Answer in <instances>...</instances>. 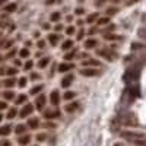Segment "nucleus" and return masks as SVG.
Returning a JSON list of instances; mask_svg holds the SVG:
<instances>
[{
	"mask_svg": "<svg viewBox=\"0 0 146 146\" xmlns=\"http://www.w3.org/2000/svg\"><path fill=\"white\" fill-rule=\"evenodd\" d=\"M104 2H105V0H96V2H95V6H102Z\"/></svg>",
	"mask_w": 146,
	"mask_h": 146,
	"instance_id": "nucleus-45",
	"label": "nucleus"
},
{
	"mask_svg": "<svg viewBox=\"0 0 146 146\" xmlns=\"http://www.w3.org/2000/svg\"><path fill=\"white\" fill-rule=\"evenodd\" d=\"M73 32H75V28H73V27H69V28L66 29V34H67V35H72Z\"/></svg>",
	"mask_w": 146,
	"mask_h": 146,
	"instance_id": "nucleus-41",
	"label": "nucleus"
},
{
	"mask_svg": "<svg viewBox=\"0 0 146 146\" xmlns=\"http://www.w3.org/2000/svg\"><path fill=\"white\" fill-rule=\"evenodd\" d=\"M72 69H75V64H72V63H62V64L58 66V72H62V73L69 72Z\"/></svg>",
	"mask_w": 146,
	"mask_h": 146,
	"instance_id": "nucleus-7",
	"label": "nucleus"
},
{
	"mask_svg": "<svg viewBox=\"0 0 146 146\" xmlns=\"http://www.w3.org/2000/svg\"><path fill=\"white\" fill-rule=\"evenodd\" d=\"M18 85H19V88H23V86H25V85H27V79H25V78H21V79H19V83H18Z\"/></svg>",
	"mask_w": 146,
	"mask_h": 146,
	"instance_id": "nucleus-38",
	"label": "nucleus"
},
{
	"mask_svg": "<svg viewBox=\"0 0 146 146\" xmlns=\"http://www.w3.org/2000/svg\"><path fill=\"white\" fill-rule=\"evenodd\" d=\"M72 82H73V76L72 75H67V76H64L62 79V86L63 88H69L70 85H72Z\"/></svg>",
	"mask_w": 146,
	"mask_h": 146,
	"instance_id": "nucleus-11",
	"label": "nucleus"
},
{
	"mask_svg": "<svg viewBox=\"0 0 146 146\" xmlns=\"http://www.w3.org/2000/svg\"><path fill=\"white\" fill-rule=\"evenodd\" d=\"M34 111V105L32 104H27V105H23V108L21 110V113H19V117L21 118H27L28 115H31Z\"/></svg>",
	"mask_w": 146,
	"mask_h": 146,
	"instance_id": "nucleus-4",
	"label": "nucleus"
},
{
	"mask_svg": "<svg viewBox=\"0 0 146 146\" xmlns=\"http://www.w3.org/2000/svg\"><path fill=\"white\" fill-rule=\"evenodd\" d=\"M120 120L118 118H114L113 121H111V124H110V127H111V131H117L118 129H120Z\"/></svg>",
	"mask_w": 146,
	"mask_h": 146,
	"instance_id": "nucleus-16",
	"label": "nucleus"
},
{
	"mask_svg": "<svg viewBox=\"0 0 146 146\" xmlns=\"http://www.w3.org/2000/svg\"><path fill=\"white\" fill-rule=\"evenodd\" d=\"M120 136L124 137V139H127L129 142H136V143H139L140 146H145V139H146V136H145V133H142V131H121Z\"/></svg>",
	"mask_w": 146,
	"mask_h": 146,
	"instance_id": "nucleus-1",
	"label": "nucleus"
},
{
	"mask_svg": "<svg viewBox=\"0 0 146 146\" xmlns=\"http://www.w3.org/2000/svg\"><path fill=\"white\" fill-rule=\"evenodd\" d=\"M139 36H140V38H145V36H146L145 35V28H140L139 29Z\"/></svg>",
	"mask_w": 146,
	"mask_h": 146,
	"instance_id": "nucleus-44",
	"label": "nucleus"
},
{
	"mask_svg": "<svg viewBox=\"0 0 146 146\" xmlns=\"http://www.w3.org/2000/svg\"><path fill=\"white\" fill-rule=\"evenodd\" d=\"M117 12H118V9H117V7H108V9L105 10V13H107L108 16H113V15H115V13H117Z\"/></svg>",
	"mask_w": 146,
	"mask_h": 146,
	"instance_id": "nucleus-29",
	"label": "nucleus"
},
{
	"mask_svg": "<svg viewBox=\"0 0 146 146\" xmlns=\"http://www.w3.org/2000/svg\"><path fill=\"white\" fill-rule=\"evenodd\" d=\"M42 88H44L42 85H36L35 88H32V89H31V92H29V94H31V95H35V94H38V92H41V91H42Z\"/></svg>",
	"mask_w": 146,
	"mask_h": 146,
	"instance_id": "nucleus-28",
	"label": "nucleus"
},
{
	"mask_svg": "<svg viewBox=\"0 0 146 146\" xmlns=\"http://www.w3.org/2000/svg\"><path fill=\"white\" fill-rule=\"evenodd\" d=\"M16 3H9V5H6L5 6V12H7V13H12V12H15L16 10Z\"/></svg>",
	"mask_w": 146,
	"mask_h": 146,
	"instance_id": "nucleus-19",
	"label": "nucleus"
},
{
	"mask_svg": "<svg viewBox=\"0 0 146 146\" xmlns=\"http://www.w3.org/2000/svg\"><path fill=\"white\" fill-rule=\"evenodd\" d=\"M32 66H34V62H32V60H28V62L25 63V66H23V67H25V70H31V69H32Z\"/></svg>",
	"mask_w": 146,
	"mask_h": 146,
	"instance_id": "nucleus-37",
	"label": "nucleus"
},
{
	"mask_svg": "<svg viewBox=\"0 0 146 146\" xmlns=\"http://www.w3.org/2000/svg\"><path fill=\"white\" fill-rule=\"evenodd\" d=\"M50 100H51V104L53 105H58V102H60V94H58V91H53L51 92Z\"/></svg>",
	"mask_w": 146,
	"mask_h": 146,
	"instance_id": "nucleus-8",
	"label": "nucleus"
},
{
	"mask_svg": "<svg viewBox=\"0 0 146 146\" xmlns=\"http://www.w3.org/2000/svg\"><path fill=\"white\" fill-rule=\"evenodd\" d=\"M48 63H50V57H44L42 60H40V62H38V67L42 69V67H45Z\"/></svg>",
	"mask_w": 146,
	"mask_h": 146,
	"instance_id": "nucleus-22",
	"label": "nucleus"
},
{
	"mask_svg": "<svg viewBox=\"0 0 146 146\" xmlns=\"http://www.w3.org/2000/svg\"><path fill=\"white\" fill-rule=\"evenodd\" d=\"M104 38L108 40V41H111V40H123L121 36H118V35H115V34H105Z\"/></svg>",
	"mask_w": 146,
	"mask_h": 146,
	"instance_id": "nucleus-20",
	"label": "nucleus"
},
{
	"mask_svg": "<svg viewBox=\"0 0 146 146\" xmlns=\"http://www.w3.org/2000/svg\"><path fill=\"white\" fill-rule=\"evenodd\" d=\"M38 124H40V121H38V118H36V117H31V118L28 120V127L32 129V130L38 129Z\"/></svg>",
	"mask_w": 146,
	"mask_h": 146,
	"instance_id": "nucleus-9",
	"label": "nucleus"
},
{
	"mask_svg": "<svg viewBox=\"0 0 146 146\" xmlns=\"http://www.w3.org/2000/svg\"><path fill=\"white\" fill-rule=\"evenodd\" d=\"M145 44H140V42H133L131 44V50H140V48H143Z\"/></svg>",
	"mask_w": 146,
	"mask_h": 146,
	"instance_id": "nucleus-34",
	"label": "nucleus"
},
{
	"mask_svg": "<svg viewBox=\"0 0 146 146\" xmlns=\"http://www.w3.org/2000/svg\"><path fill=\"white\" fill-rule=\"evenodd\" d=\"M96 45H98V41H96V40H94V38H89V40H86V41H85V48H86V50H91V48H95Z\"/></svg>",
	"mask_w": 146,
	"mask_h": 146,
	"instance_id": "nucleus-10",
	"label": "nucleus"
},
{
	"mask_svg": "<svg viewBox=\"0 0 146 146\" xmlns=\"http://www.w3.org/2000/svg\"><path fill=\"white\" fill-rule=\"evenodd\" d=\"M96 23H98V25H107V23H110V18H108V16H105V18H100Z\"/></svg>",
	"mask_w": 146,
	"mask_h": 146,
	"instance_id": "nucleus-31",
	"label": "nucleus"
},
{
	"mask_svg": "<svg viewBox=\"0 0 146 146\" xmlns=\"http://www.w3.org/2000/svg\"><path fill=\"white\" fill-rule=\"evenodd\" d=\"M16 114H18V111H16V110H15V108H10L9 111H7V115H6V117L12 120V118H15V117H16Z\"/></svg>",
	"mask_w": 146,
	"mask_h": 146,
	"instance_id": "nucleus-27",
	"label": "nucleus"
},
{
	"mask_svg": "<svg viewBox=\"0 0 146 146\" xmlns=\"http://www.w3.org/2000/svg\"><path fill=\"white\" fill-rule=\"evenodd\" d=\"M15 53H16V51H15V50H12V51H10V53H9V54H7V56H6V57H7V58H9V57H12V56H13V54H15Z\"/></svg>",
	"mask_w": 146,
	"mask_h": 146,
	"instance_id": "nucleus-49",
	"label": "nucleus"
},
{
	"mask_svg": "<svg viewBox=\"0 0 146 146\" xmlns=\"http://www.w3.org/2000/svg\"><path fill=\"white\" fill-rule=\"evenodd\" d=\"M115 146H123V145H120V143H118V145H115Z\"/></svg>",
	"mask_w": 146,
	"mask_h": 146,
	"instance_id": "nucleus-57",
	"label": "nucleus"
},
{
	"mask_svg": "<svg viewBox=\"0 0 146 146\" xmlns=\"http://www.w3.org/2000/svg\"><path fill=\"white\" fill-rule=\"evenodd\" d=\"M0 45H3V42H2V41H0Z\"/></svg>",
	"mask_w": 146,
	"mask_h": 146,
	"instance_id": "nucleus-58",
	"label": "nucleus"
},
{
	"mask_svg": "<svg viewBox=\"0 0 146 146\" xmlns=\"http://www.w3.org/2000/svg\"><path fill=\"white\" fill-rule=\"evenodd\" d=\"M110 2H113V3H118L120 0H110Z\"/></svg>",
	"mask_w": 146,
	"mask_h": 146,
	"instance_id": "nucleus-54",
	"label": "nucleus"
},
{
	"mask_svg": "<svg viewBox=\"0 0 146 146\" xmlns=\"http://www.w3.org/2000/svg\"><path fill=\"white\" fill-rule=\"evenodd\" d=\"M35 105H36V110H40V111L44 108V105H45V96H44L42 94L35 100Z\"/></svg>",
	"mask_w": 146,
	"mask_h": 146,
	"instance_id": "nucleus-6",
	"label": "nucleus"
},
{
	"mask_svg": "<svg viewBox=\"0 0 146 146\" xmlns=\"http://www.w3.org/2000/svg\"><path fill=\"white\" fill-rule=\"evenodd\" d=\"M75 96H76V92H72V91H69V92H66V94L63 95V100L69 101V100H73Z\"/></svg>",
	"mask_w": 146,
	"mask_h": 146,
	"instance_id": "nucleus-24",
	"label": "nucleus"
},
{
	"mask_svg": "<svg viewBox=\"0 0 146 146\" xmlns=\"http://www.w3.org/2000/svg\"><path fill=\"white\" fill-rule=\"evenodd\" d=\"M10 126H2L0 127V136H7V135H10Z\"/></svg>",
	"mask_w": 146,
	"mask_h": 146,
	"instance_id": "nucleus-18",
	"label": "nucleus"
},
{
	"mask_svg": "<svg viewBox=\"0 0 146 146\" xmlns=\"http://www.w3.org/2000/svg\"><path fill=\"white\" fill-rule=\"evenodd\" d=\"M100 70L98 69H89L88 66L86 67H83L82 70H80V75L82 76H86V78H94V76H98L100 75Z\"/></svg>",
	"mask_w": 146,
	"mask_h": 146,
	"instance_id": "nucleus-3",
	"label": "nucleus"
},
{
	"mask_svg": "<svg viewBox=\"0 0 146 146\" xmlns=\"http://www.w3.org/2000/svg\"><path fill=\"white\" fill-rule=\"evenodd\" d=\"M136 2H140V0H129L127 3H129V5H131V3H136Z\"/></svg>",
	"mask_w": 146,
	"mask_h": 146,
	"instance_id": "nucleus-52",
	"label": "nucleus"
},
{
	"mask_svg": "<svg viewBox=\"0 0 146 146\" xmlns=\"http://www.w3.org/2000/svg\"><path fill=\"white\" fill-rule=\"evenodd\" d=\"M3 3H6V0H0V5H3Z\"/></svg>",
	"mask_w": 146,
	"mask_h": 146,
	"instance_id": "nucleus-55",
	"label": "nucleus"
},
{
	"mask_svg": "<svg viewBox=\"0 0 146 146\" xmlns=\"http://www.w3.org/2000/svg\"><path fill=\"white\" fill-rule=\"evenodd\" d=\"M25 130H27V127L23 126V124H18L16 129H15V133H16V135H23V133H25Z\"/></svg>",
	"mask_w": 146,
	"mask_h": 146,
	"instance_id": "nucleus-23",
	"label": "nucleus"
},
{
	"mask_svg": "<svg viewBox=\"0 0 146 146\" xmlns=\"http://www.w3.org/2000/svg\"><path fill=\"white\" fill-rule=\"evenodd\" d=\"M27 98H28L27 95H19L18 98H16V101H15V102H16V105H21V104H23V102L27 101Z\"/></svg>",
	"mask_w": 146,
	"mask_h": 146,
	"instance_id": "nucleus-26",
	"label": "nucleus"
},
{
	"mask_svg": "<svg viewBox=\"0 0 146 146\" xmlns=\"http://www.w3.org/2000/svg\"><path fill=\"white\" fill-rule=\"evenodd\" d=\"M96 54L101 56V57H105L108 62H113V60L117 57V53L111 51V48H110V50H107V48H104V50H96Z\"/></svg>",
	"mask_w": 146,
	"mask_h": 146,
	"instance_id": "nucleus-2",
	"label": "nucleus"
},
{
	"mask_svg": "<svg viewBox=\"0 0 146 146\" xmlns=\"http://www.w3.org/2000/svg\"><path fill=\"white\" fill-rule=\"evenodd\" d=\"M0 146H10V142L9 140H0Z\"/></svg>",
	"mask_w": 146,
	"mask_h": 146,
	"instance_id": "nucleus-40",
	"label": "nucleus"
},
{
	"mask_svg": "<svg viewBox=\"0 0 146 146\" xmlns=\"http://www.w3.org/2000/svg\"><path fill=\"white\" fill-rule=\"evenodd\" d=\"M36 47H38V48H41V50H42V48L45 47V41H42V40H41V41H38V44H36Z\"/></svg>",
	"mask_w": 146,
	"mask_h": 146,
	"instance_id": "nucleus-42",
	"label": "nucleus"
},
{
	"mask_svg": "<svg viewBox=\"0 0 146 146\" xmlns=\"http://www.w3.org/2000/svg\"><path fill=\"white\" fill-rule=\"evenodd\" d=\"M56 0H45V5H51V3H54Z\"/></svg>",
	"mask_w": 146,
	"mask_h": 146,
	"instance_id": "nucleus-50",
	"label": "nucleus"
},
{
	"mask_svg": "<svg viewBox=\"0 0 146 146\" xmlns=\"http://www.w3.org/2000/svg\"><path fill=\"white\" fill-rule=\"evenodd\" d=\"M50 19H51L53 22H57V21L60 19V13H58V12H54V13H51Z\"/></svg>",
	"mask_w": 146,
	"mask_h": 146,
	"instance_id": "nucleus-36",
	"label": "nucleus"
},
{
	"mask_svg": "<svg viewBox=\"0 0 146 146\" xmlns=\"http://www.w3.org/2000/svg\"><path fill=\"white\" fill-rule=\"evenodd\" d=\"M29 142H31V136H29V135H25V136H22V137H19V139H18V143H19V145H22V146L29 145Z\"/></svg>",
	"mask_w": 146,
	"mask_h": 146,
	"instance_id": "nucleus-15",
	"label": "nucleus"
},
{
	"mask_svg": "<svg viewBox=\"0 0 146 146\" xmlns=\"http://www.w3.org/2000/svg\"><path fill=\"white\" fill-rule=\"evenodd\" d=\"M21 64H22V63H21V60L16 58V60H15V66H21Z\"/></svg>",
	"mask_w": 146,
	"mask_h": 146,
	"instance_id": "nucleus-51",
	"label": "nucleus"
},
{
	"mask_svg": "<svg viewBox=\"0 0 146 146\" xmlns=\"http://www.w3.org/2000/svg\"><path fill=\"white\" fill-rule=\"evenodd\" d=\"M16 73H18V70H16L15 67H9V69H6V73H5V75L13 76V75H16Z\"/></svg>",
	"mask_w": 146,
	"mask_h": 146,
	"instance_id": "nucleus-32",
	"label": "nucleus"
},
{
	"mask_svg": "<svg viewBox=\"0 0 146 146\" xmlns=\"http://www.w3.org/2000/svg\"><path fill=\"white\" fill-rule=\"evenodd\" d=\"M83 35H85V32H83V31H79V35H78V40H82V38H83Z\"/></svg>",
	"mask_w": 146,
	"mask_h": 146,
	"instance_id": "nucleus-47",
	"label": "nucleus"
},
{
	"mask_svg": "<svg viewBox=\"0 0 146 146\" xmlns=\"http://www.w3.org/2000/svg\"><path fill=\"white\" fill-rule=\"evenodd\" d=\"M72 47H73V41H72V40H66V41L62 44V50H63V51H67V50H70Z\"/></svg>",
	"mask_w": 146,
	"mask_h": 146,
	"instance_id": "nucleus-17",
	"label": "nucleus"
},
{
	"mask_svg": "<svg viewBox=\"0 0 146 146\" xmlns=\"http://www.w3.org/2000/svg\"><path fill=\"white\" fill-rule=\"evenodd\" d=\"M19 56H21L22 58H27V57H29V50H28V48H22V50L19 51Z\"/></svg>",
	"mask_w": 146,
	"mask_h": 146,
	"instance_id": "nucleus-30",
	"label": "nucleus"
},
{
	"mask_svg": "<svg viewBox=\"0 0 146 146\" xmlns=\"http://www.w3.org/2000/svg\"><path fill=\"white\" fill-rule=\"evenodd\" d=\"M58 40H60V35L58 34H50V35H48V41H50L51 45H56L58 42Z\"/></svg>",
	"mask_w": 146,
	"mask_h": 146,
	"instance_id": "nucleus-14",
	"label": "nucleus"
},
{
	"mask_svg": "<svg viewBox=\"0 0 146 146\" xmlns=\"http://www.w3.org/2000/svg\"><path fill=\"white\" fill-rule=\"evenodd\" d=\"M0 62H2V57H0Z\"/></svg>",
	"mask_w": 146,
	"mask_h": 146,
	"instance_id": "nucleus-59",
	"label": "nucleus"
},
{
	"mask_svg": "<svg viewBox=\"0 0 146 146\" xmlns=\"http://www.w3.org/2000/svg\"><path fill=\"white\" fill-rule=\"evenodd\" d=\"M5 73H6V69H3V67H0V76H2V75H5Z\"/></svg>",
	"mask_w": 146,
	"mask_h": 146,
	"instance_id": "nucleus-48",
	"label": "nucleus"
},
{
	"mask_svg": "<svg viewBox=\"0 0 146 146\" xmlns=\"http://www.w3.org/2000/svg\"><path fill=\"white\" fill-rule=\"evenodd\" d=\"M44 117H45L47 120H53V118L60 117V113L56 111V110H47V111L44 113Z\"/></svg>",
	"mask_w": 146,
	"mask_h": 146,
	"instance_id": "nucleus-5",
	"label": "nucleus"
},
{
	"mask_svg": "<svg viewBox=\"0 0 146 146\" xmlns=\"http://www.w3.org/2000/svg\"><path fill=\"white\" fill-rule=\"evenodd\" d=\"M6 108H7V102L0 101V110H6Z\"/></svg>",
	"mask_w": 146,
	"mask_h": 146,
	"instance_id": "nucleus-43",
	"label": "nucleus"
},
{
	"mask_svg": "<svg viewBox=\"0 0 146 146\" xmlns=\"http://www.w3.org/2000/svg\"><path fill=\"white\" fill-rule=\"evenodd\" d=\"M98 16H100L98 13H92V15H89V16L86 18V22H88V23H92V22H94L96 18H98Z\"/></svg>",
	"mask_w": 146,
	"mask_h": 146,
	"instance_id": "nucleus-33",
	"label": "nucleus"
},
{
	"mask_svg": "<svg viewBox=\"0 0 146 146\" xmlns=\"http://www.w3.org/2000/svg\"><path fill=\"white\" fill-rule=\"evenodd\" d=\"M78 107H79L78 102H70V104H67L64 107V111L66 113H73V111H76V110H78Z\"/></svg>",
	"mask_w": 146,
	"mask_h": 146,
	"instance_id": "nucleus-13",
	"label": "nucleus"
},
{
	"mask_svg": "<svg viewBox=\"0 0 146 146\" xmlns=\"http://www.w3.org/2000/svg\"><path fill=\"white\" fill-rule=\"evenodd\" d=\"M13 96H15V94L12 92V91H5V92H3V98H5L6 101L12 100V98H13Z\"/></svg>",
	"mask_w": 146,
	"mask_h": 146,
	"instance_id": "nucleus-25",
	"label": "nucleus"
},
{
	"mask_svg": "<svg viewBox=\"0 0 146 146\" xmlns=\"http://www.w3.org/2000/svg\"><path fill=\"white\" fill-rule=\"evenodd\" d=\"M83 12H85V10L79 7V9H76V10H75V13H76V15H82V13H83Z\"/></svg>",
	"mask_w": 146,
	"mask_h": 146,
	"instance_id": "nucleus-46",
	"label": "nucleus"
},
{
	"mask_svg": "<svg viewBox=\"0 0 146 146\" xmlns=\"http://www.w3.org/2000/svg\"><path fill=\"white\" fill-rule=\"evenodd\" d=\"M62 28H63L62 25H56V28H54V29H56V31H60V29H62Z\"/></svg>",
	"mask_w": 146,
	"mask_h": 146,
	"instance_id": "nucleus-53",
	"label": "nucleus"
},
{
	"mask_svg": "<svg viewBox=\"0 0 146 146\" xmlns=\"http://www.w3.org/2000/svg\"><path fill=\"white\" fill-rule=\"evenodd\" d=\"M15 85H16V80L13 78H9V79L5 80V86L6 88H12V86H15Z\"/></svg>",
	"mask_w": 146,
	"mask_h": 146,
	"instance_id": "nucleus-21",
	"label": "nucleus"
},
{
	"mask_svg": "<svg viewBox=\"0 0 146 146\" xmlns=\"http://www.w3.org/2000/svg\"><path fill=\"white\" fill-rule=\"evenodd\" d=\"M2 120H3V115H2V114H0V121H2Z\"/></svg>",
	"mask_w": 146,
	"mask_h": 146,
	"instance_id": "nucleus-56",
	"label": "nucleus"
},
{
	"mask_svg": "<svg viewBox=\"0 0 146 146\" xmlns=\"http://www.w3.org/2000/svg\"><path fill=\"white\" fill-rule=\"evenodd\" d=\"M83 67H86V66H95V67H101V63L100 62H96V60H89V57H88V60H83Z\"/></svg>",
	"mask_w": 146,
	"mask_h": 146,
	"instance_id": "nucleus-12",
	"label": "nucleus"
},
{
	"mask_svg": "<svg viewBox=\"0 0 146 146\" xmlns=\"http://www.w3.org/2000/svg\"><path fill=\"white\" fill-rule=\"evenodd\" d=\"M45 139H47L45 133H40V135H36V140H38V142H45Z\"/></svg>",
	"mask_w": 146,
	"mask_h": 146,
	"instance_id": "nucleus-35",
	"label": "nucleus"
},
{
	"mask_svg": "<svg viewBox=\"0 0 146 146\" xmlns=\"http://www.w3.org/2000/svg\"><path fill=\"white\" fill-rule=\"evenodd\" d=\"M76 53H78V51H72V53H69V54H66V57H64V58H66V60H72L73 57H75V56H76Z\"/></svg>",
	"mask_w": 146,
	"mask_h": 146,
	"instance_id": "nucleus-39",
	"label": "nucleus"
}]
</instances>
